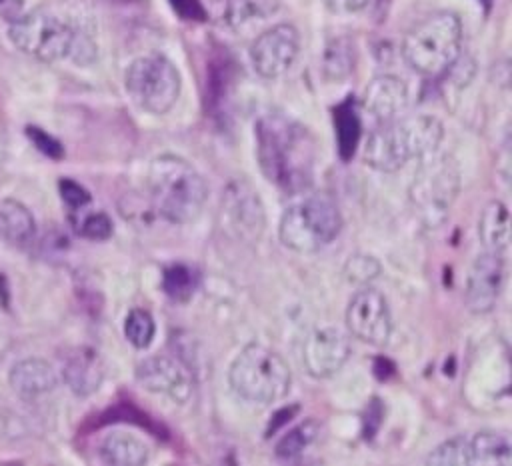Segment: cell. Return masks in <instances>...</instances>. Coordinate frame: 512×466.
I'll return each mask as SVG.
<instances>
[{
	"label": "cell",
	"mask_w": 512,
	"mask_h": 466,
	"mask_svg": "<svg viewBox=\"0 0 512 466\" xmlns=\"http://www.w3.org/2000/svg\"><path fill=\"white\" fill-rule=\"evenodd\" d=\"M256 158L264 178L282 194L296 196L312 186L318 146L312 132L294 118L270 112L254 126Z\"/></svg>",
	"instance_id": "2"
},
{
	"label": "cell",
	"mask_w": 512,
	"mask_h": 466,
	"mask_svg": "<svg viewBox=\"0 0 512 466\" xmlns=\"http://www.w3.org/2000/svg\"><path fill=\"white\" fill-rule=\"evenodd\" d=\"M346 326L354 338L384 346L392 334V316L384 294L370 286L360 288L348 302Z\"/></svg>",
	"instance_id": "10"
},
{
	"label": "cell",
	"mask_w": 512,
	"mask_h": 466,
	"mask_svg": "<svg viewBox=\"0 0 512 466\" xmlns=\"http://www.w3.org/2000/svg\"><path fill=\"white\" fill-rule=\"evenodd\" d=\"M362 104L374 118L382 122L394 120L408 104V88L400 78L380 74L368 82Z\"/></svg>",
	"instance_id": "16"
},
{
	"label": "cell",
	"mask_w": 512,
	"mask_h": 466,
	"mask_svg": "<svg viewBox=\"0 0 512 466\" xmlns=\"http://www.w3.org/2000/svg\"><path fill=\"white\" fill-rule=\"evenodd\" d=\"M156 332L154 318L150 316L148 310L142 308H132L124 320V336L134 348H148Z\"/></svg>",
	"instance_id": "26"
},
{
	"label": "cell",
	"mask_w": 512,
	"mask_h": 466,
	"mask_svg": "<svg viewBox=\"0 0 512 466\" xmlns=\"http://www.w3.org/2000/svg\"><path fill=\"white\" fill-rule=\"evenodd\" d=\"M26 136L30 138V142H32L44 156H48V158H52V160H60V158L64 156L62 144H60L54 136H50L48 132H44L42 128H38V126H26Z\"/></svg>",
	"instance_id": "32"
},
{
	"label": "cell",
	"mask_w": 512,
	"mask_h": 466,
	"mask_svg": "<svg viewBox=\"0 0 512 466\" xmlns=\"http://www.w3.org/2000/svg\"><path fill=\"white\" fill-rule=\"evenodd\" d=\"M334 128H336V140H338V152L342 160H350L356 152L360 134H362V122L360 116L350 100L340 104L334 110Z\"/></svg>",
	"instance_id": "24"
},
{
	"label": "cell",
	"mask_w": 512,
	"mask_h": 466,
	"mask_svg": "<svg viewBox=\"0 0 512 466\" xmlns=\"http://www.w3.org/2000/svg\"><path fill=\"white\" fill-rule=\"evenodd\" d=\"M80 234L88 240H106L112 234V220L104 212H92L78 224Z\"/></svg>",
	"instance_id": "31"
},
{
	"label": "cell",
	"mask_w": 512,
	"mask_h": 466,
	"mask_svg": "<svg viewBox=\"0 0 512 466\" xmlns=\"http://www.w3.org/2000/svg\"><path fill=\"white\" fill-rule=\"evenodd\" d=\"M502 284H504L502 252L484 250L474 258L468 270L466 290H464L468 310L474 314L490 312L498 302Z\"/></svg>",
	"instance_id": "15"
},
{
	"label": "cell",
	"mask_w": 512,
	"mask_h": 466,
	"mask_svg": "<svg viewBox=\"0 0 512 466\" xmlns=\"http://www.w3.org/2000/svg\"><path fill=\"white\" fill-rule=\"evenodd\" d=\"M8 34L16 48L42 62L90 64L96 58L92 26L80 4L76 8L68 2L40 6L12 20Z\"/></svg>",
	"instance_id": "1"
},
{
	"label": "cell",
	"mask_w": 512,
	"mask_h": 466,
	"mask_svg": "<svg viewBox=\"0 0 512 466\" xmlns=\"http://www.w3.org/2000/svg\"><path fill=\"white\" fill-rule=\"evenodd\" d=\"M62 378L68 388L78 396H88L96 392L104 380V366L98 352L90 348H78L66 358Z\"/></svg>",
	"instance_id": "18"
},
{
	"label": "cell",
	"mask_w": 512,
	"mask_h": 466,
	"mask_svg": "<svg viewBox=\"0 0 512 466\" xmlns=\"http://www.w3.org/2000/svg\"><path fill=\"white\" fill-rule=\"evenodd\" d=\"M470 464L508 466L512 462V444L508 434L496 430H482L468 438Z\"/></svg>",
	"instance_id": "21"
},
{
	"label": "cell",
	"mask_w": 512,
	"mask_h": 466,
	"mask_svg": "<svg viewBox=\"0 0 512 466\" xmlns=\"http://www.w3.org/2000/svg\"><path fill=\"white\" fill-rule=\"evenodd\" d=\"M228 380L242 400L270 406L288 394L292 374L278 352L262 344H248L232 360Z\"/></svg>",
	"instance_id": "6"
},
{
	"label": "cell",
	"mask_w": 512,
	"mask_h": 466,
	"mask_svg": "<svg viewBox=\"0 0 512 466\" xmlns=\"http://www.w3.org/2000/svg\"><path fill=\"white\" fill-rule=\"evenodd\" d=\"M100 458L112 466H140L150 458L148 446L126 432H112L100 444Z\"/></svg>",
	"instance_id": "20"
},
{
	"label": "cell",
	"mask_w": 512,
	"mask_h": 466,
	"mask_svg": "<svg viewBox=\"0 0 512 466\" xmlns=\"http://www.w3.org/2000/svg\"><path fill=\"white\" fill-rule=\"evenodd\" d=\"M0 238L14 246H28L36 238L32 212L14 198L0 200Z\"/></svg>",
	"instance_id": "19"
},
{
	"label": "cell",
	"mask_w": 512,
	"mask_h": 466,
	"mask_svg": "<svg viewBox=\"0 0 512 466\" xmlns=\"http://www.w3.org/2000/svg\"><path fill=\"white\" fill-rule=\"evenodd\" d=\"M316 424L312 420L298 424L296 428H292L290 432H286L280 442L276 444V456L284 458V460H292L296 456H300L316 438Z\"/></svg>",
	"instance_id": "27"
},
{
	"label": "cell",
	"mask_w": 512,
	"mask_h": 466,
	"mask_svg": "<svg viewBox=\"0 0 512 466\" xmlns=\"http://www.w3.org/2000/svg\"><path fill=\"white\" fill-rule=\"evenodd\" d=\"M410 186V200L426 224H440L458 192V170L448 156H428Z\"/></svg>",
	"instance_id": "9"
},
{
	"label": "cell",
	"mask_w": 512,
	"mask_h": 466,
	"mask_svg": "<svg viewBox=\"0 0 512 466\" xmlns=\"http://www.w3.org/2000/svg\"><path fill=\"white\" fill-rule=\"evenodd\" d=\"M58 188H60V196H62L64 204L70 210L78 212V210H82L84 206L90 204V194H88V190L82 184H78V182H74L70 178H62L58 182Z\"/></svg>",
	"instance_id": "33"
},
{
	"label": "cell",
	"mask_w": 512,
	"mask_h": 466,
	"mask_svg": "<svg viewBox=\"0 0 512 466\" xmlns=\"http://www.w3.org/2000/svg\"><path fill=\"white\" fill-rule=\"evenodd\" d=\"M222 228L234 238L256 242L264 230L266 216L258 192L248 182H232L222 196Z\"/></svg>",
	"instance_id": "12"
},
{
	"label": "cell",
	"mask_w": 512,
	"mask_h": 466,
	"mask_svg": "<svg viewBox=\"0 0 512 466\" xmlns=\"http://www.w3.org/2000/svg\"><path fill=\"white\" fill-rule=\"evenodd\" d=\"M348 336L334 326L314 328L302 344V362L312 378L334 376L350 358Z\"/></svg>",
	"instance_id": "14"
},
{
	"label": "cell",
	"mask_w": 512,
	"mask_h": 466,
	"mask_svg": "<svg viewBox=\"0 0 512 466\" xmlns=\"http://www.w3.org/2000/svg\"><path fill=\"white\" fill-rule=\"evenodd\" d=\"M478 236L486 250L502 252L510 242V216L508 208L500 200H492L484 206L478 218Z\"/></svg>",
	"instance_id": "22"
},
{
	"label": "cell",
	"mask_w": 512,
	"mask_h": 466,
	"mask_svg": "<svg viewBox=\"0 0 512 466\" xmlns=\"http://www.w3.org/2000/svg\"><path fill=\"white\" fill-rule=\"evenodd\" d=\"M344 274L350 282L360 284V286H368L374 278H378L380 264H378L376 258H372L368 254H354L346 260Z\"/></svg>",
	"instance_id": "30"
},
{
	"label": "cell",
	"mask_w": 512,
	"mask_h": 466,
	"mask_svg": "<svg viewBox=\"0 0 512 466\" xmlns=\"http://www.w3.org/2000/svg\"><path fill=\"white\" fill-rule=\"evenodd\" d=\"M426 464L450 466V464H470V442L466 436H452L438 444L426 458Z\"/></svg>",
	"instance_id": "28"
},
{
	"label": "cell",
	"mask_w": 512,
	"mask_h": 466,
	"mask_svg": "<svg viewBox=\"0 0 512 466\" xmlns=\"http://www.w3.org/2000/svg\"><path fill=\"white\" fill-rule=\"evenodd\" d=\"M168 2L174 8V12L184 20H194V22L206 20V10L200 0H168Z\"/></svg>",
	"instance_id": "34"
},
{
	"label": "cell",
	"mask_w": 512,
	"mask_h": 466,
	"mask_svg": "<svg viewBox=\"0 0 512 466\" xmlns=\"http://www.w3.org/2000/svg\"><path fill=\"white\" fill-rule=\"evenodd\" d=\"M340 228L342 216L336 202L326 194H314L284 210L278 236L286 248L310 254L328 246Z\"/></svg>",
	"instance_id": "7"
},
{
	"label": "cell",
	"mask_w": 512,
	"mask_h": 466,
	"mask_svg": "<svg viewBox=\"0 0 512 466\" xmlns=\"http://www.w3.org/2000/svg\"><path fill=\"white\" fill-rule=\"evenodd\" d=\"M136 380L142 388L154 394H164L178 404L188 402L194 392L192 372L178 358L164 354L144 358L136 366Z\"/></svg>",
	"instance_id": "13"
},
{
	"label": "cell",
	"mask_w": 512,
	"mask_h": 466,
	"mask_svg": "<svg viewBox=\"0 0 512 466\" xmlns=\"http://www.w3.org/2000/svg\"><path fill=\"white\" fill-rule=\"evenodd\" d=\"M148 190L154 210L172 224L194 222L208 198L202 174L174 154L156 156L148 168Z\"/></svg>",
	"instance_id": "4"
},
{
	"label": "cell",
	"mask_w": 512,
	"mask_h": 466,
	"mask_svg": "<svg viewBox=\"0 0 512 466\" xmlns=\"http://www.w3.org/2000/svg\"><path fill=\"white\" fill-rule=\"evenodd\" d=\"M462 50V24L454 12L438 10L416 22L402 40L406 64L422 76L448 72Z\"/></svg>",
	"instance_id": "5"
},
{
	"label": "cell",
	"mask_w": 512,
	"mask_h": 466,
	"mask_svg": "<svg viewBox=\"0 0 512 466\" xmlns=\"http://www.w3.org/2000/svg\"><path fill=\"white\" fill-rule=\"evenodd\" d=\"M124 82L132 102L150 114H166L176 104L182 88L176 66L160 54L136 58L128 66Z\"/></svg>",
	"instance_id": "8"
},
{
	"label": "cell",
	"mask_w": 512,
	"mask_h": 466,
	"mask_svg": "<svg viewBox=\"0 0 512 466\" xmlns=\"http://www.w3.org/2000/svg\"><path fill=\"white\" fill-rule=\"evenodd\" d=\"M276 10V0H228L224 10V22L234 32H246L256 24L268 20Z\"/></svg>",
	"instance_id": "23"
},
{
	"label": "cell",
	"mask_w": 512,
	"mask_h": 466,
	"mask_svg": "<svg viewBox=\"0 0 512 466\" xmlns=\"http://www.w3.org/2000/svg\"><path fill=\"white\" fill-rule=\"evenodd\" d=\"M300 52V34L288 24H276L256 36L250 46V62L262 78H278L286 74Z\"/></svg>",
	"instance_id": "11"
},
{
	"label": "cell",
	"mask_w": 512,
	"mask_h": 466,
	"mask_svg": "<svg viewBox=\"0 0 512 466\" xmlns=\"http://www.w3.org/2000/svg\"><path fill=\"white\" fill-rule=\"evenodd\" d=\"M444 136L442 122L432 114H412L378 126L364 146V162L380 172H396L412 158L434 154Z\"/></svg>",
	"instance_id": "3"
},
{
	"label": "cell",
	"mask_w": 512,
	"mask_h": 466,
	"mask_svg": "<svg viewBox=\"0 0 512 466\" xmlns=\"http://www.w3.org/2000/svg\"><path fill=\"white\" fill-rule=\"evenodd\" d=\"M162 288L174 300H188L196 288V276L188 266L172 264L164 270Z\"/></svg>",
	"instance_id": "29"
},
{
	"label": "cell",
	"mask_w": 512,
	"mask_h": 466,
	"mask_svg": "<svg viewBox=\"0 0 512 466\" xmlns=\"http://www.w3.org/2000/svg\"><path fill=\"white\" fill-rule=\"evenodd\" d=\"M8 382L20 398L34 400L56 388L58 374L54 366L42 358H24L10 368Z\"/></svg>",
	"instance_id": "17"
},
{
	"label": "cell",
	"mask_w": 512,
	"mask_h": 466,
	"mask_svg": "<svg viewBox=\"0 0 512 466\" xmlns=\"http://www.w3.org/2000/svg\"><path fill=\"white\" fill-rule=\"evenodd\" d=\"M322 70L330 80H344L354 70V48L348 38H336L326 46Z\"/></svg>",
	"instance_id": "25"
},
{
	"label": "cell",
	"mask_w": 512,
	"mask_h": 466,
	"mask_svg": "<svg viewBox=\"0 0 512 466\" xmlns=\"http://www.w3.org/2000/svg\"><path fill=\"white\" fill-rule=\"evenodd\" d=\"M368 0H328V6L336 12H356L366 6Z\"/></svg>",
	"instance_id": "35"
}]
</instances>
